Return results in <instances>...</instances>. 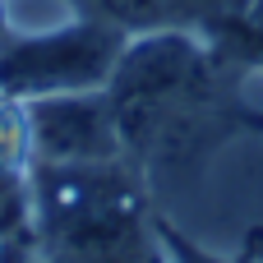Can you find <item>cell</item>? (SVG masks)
<instances>
[{
	"label": "cell",
	"instance_id": "cell-1",
	"mask_svg": "<svg viewBox=\"0 0 263 263\" xmlns=\"http://www.w3.org/2000/svg\"><path fill=\"white\" fill-rule=\"evenodd\" d=\"M106 97L134 166L185 162L213 143V125L227 116L217 46L194 28L129 32L106 79Z\"/></svg>",
	"mask_w": 263,
	"mask_h": 263
},
{
	"label": "cell",
	"instance_id": "cell-2",
	"mask_svg": "<svg viewBox=\"0 0 263 263\" xmlns=\"http://www.w3.org/2000/svg\"><path fill=\"white\" fill-rule=\"evenodd\" d=\"M32 245L42 263H162L134 162L32 166Z\"/></svg>",
	"mask_w": 263,
	"mask_h": 263
},
{
	"label": "cell",
	"instance_id": "cell-3",
	"mask_svg": "<svg viewBox=\"0 0 263 263\" xmlns=\"http://www.w3.org/2000/svg\"><path fill=\"white\" fill-rule=\"evenodd\" d=\"M129 32L102 14H74L37 32H9L0 46V97L37 102L106 88Z\"/></svg>",
	"mask_w": 263,
	"mask_h": 263
},
{
	"label": "cell",
	"instance_id": "cell-4",
	"mask_svg": "<svg viewBox=\"0 0 263 263\" xmlns=\"http://www.w3.org/2000/svg\"><path fill=\"white\" fill-rule=\"evenodd\" d=\"M23 106H28V129H32V166H88V162L125 157L106 88L37 97Z\"/></svg>",
	"mask_w": 263,
	"mask_h": 263
},
{
	"label": "cell",
	"instance_id": "cell-5",
	"mask_svg": "<svg viewBox=\"0 0 263 263\" xmlns=\"http://www.w3.org/2000/svg\"><path fill=\"white\" fill-rule=\"evenodd\" d=\"M32 245V171H0V254Z\"/></svg>",
	"mask_w": 263,
	"mask_h": 263
},
{
	"label": "cell",
	"instance_id": "cell-6",
	"mask_svg": "<svg viewBox=\"0 0 263 263\" xmlns=\"http://www.w3.org/2000/svg\"><path fill=\"white\" fill-rule=\"evenodd\" d=\"M250 0H157L162 28H194V32H222L231 18L245 14Z\"/></svg>",
	"mask_w": 263,
	"mask_h": 263
},
{
	"label": "cell",
	"instance_id": "cell-7",
	"mask_svg": "<svg viewBox=\"0 0 263 263\" xmlns=\"http://www.w3.org/2000/svg\"><path fill=\"white\" fill-rule=\"evenodd\" d=\"M0 171H32L28 106L14 97H0Z\"/></svg>",
	"mask_w": 263,
	"mask_h": 263
},
{
	"label": "cell",
	"instance_id": "cell-8",
	"mask_svg": "<svg viewBox=\"0 0 263 263\" xmlns=\"http://www.w3.org/2000/svg\"><path fill=\"white\" fill-rule=\"evenodd\" d=\"M157 240H162V263H227V259H217V254H203L199 245H190L171 222H162L157 217Z\"/></svg>",
	"mask_w": 263,
	"mask_h": 263
},
{
	"label": "cell",
	"instance_id": "cell-9",
	"mask_svg": "<svg viewBox=\"0 0 263 263\" xmlns=\"http://www.w3.org/2000/svg\"><path fill=\"white\" fill-rule=\"evenodd\" d=\"M14 32V18H9V5L0 0V46H5V37Z\"/></svg>",
	"mask_w": 263,
	"mask_h": 263
},
{
	"label": "cell",
	"instance_id": "cell-10",
	"mask_svg": "<svg viewBox=\"0 0 263 263\" xmlns=\"http://www.w3.org/2000/svg\"><path fill=\"white\" fill-rule=\"evenodd\" d=\"M245 120H250V125H254V129H263V116H245Z\"/></svg>",
	"mask_w": 263,
	"mask_h": 263
}]
</instances>
